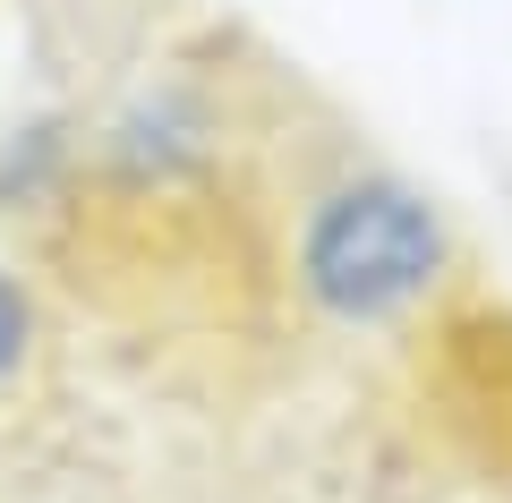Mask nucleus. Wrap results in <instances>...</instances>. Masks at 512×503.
I'll return each instance as SVG.
<instances>
[{
    "label": "nucleus",
    "instance_id": "nucleus-1",
    "mask_svg": "<svg viewBox=\"0 0 512 503\" xmlns=\"http://www.w3.org/2000/svg\"><path fill=\"white\" fill-rule=\"evenodd\" d=\"M444 256H453L444 214L410 180H384V171L325 188L299 222V290L333 324H384L419 307L444 282Z\"/></svg>",
    "mask_w": 512,
    "mask_h": 503
},
{
    "label": "nucleus",
    "instance_id": "nucleus-2",
    "mask_svg": "<svg viewBox=\"0 0 512 503\" xmlns=\"http://www.w3.org/2000/svg\"><path fill=\"white\" fill-rule=\"evenodd\" d=\"M26 342H35V316H26V290L9 282V265H0V384L18 376V359H26Z\"/></svg>",
    "mask_w": 512,
    "mask_h": 503
}]
</instances>
